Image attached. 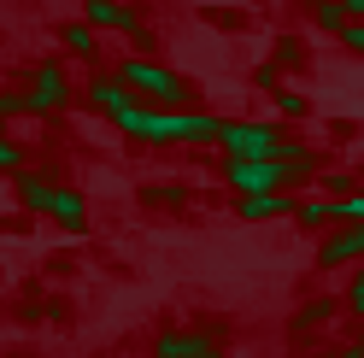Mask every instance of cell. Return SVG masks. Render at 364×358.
Instances as JSON below:
<instances>
[{"mask_svg":"<svg viewBox=\"0 0 364 358\" xmlns=\"http://www.w3.org/2000/svg\"><path fill=\"white\" fill-rule=\"evenodd\" d=\"M118 129H124V136H135V141H147V147H206V141H218V136H223V118H212V112L135 106Z\"/></svg>","mask_w":364,"mask_h":358,"instance_id":"cell-1","label":"cell"},{"mask_svg":"<svg viewBox=\"0 0 364 358\" xmlns=\"http://www.w3.org/2000/svg\"><path fill=\"white\" fill-rule=\"evenodd\" d=\"M118 82H124L141 106H165V112H182V106H188V77L171 71V65H159V59H147V53L124 59V65H118Z\"/></svg>","mask_w":364,"mask_h":358,"instance_id":"cell-2","label":"cell"},{"mask_svg":"<svg viewBox=\"0 0 364 358\" xmlns=\"http://www.w3.org/2000/svg\"><path fill=\"white\" fill-rule=\"evenodd\" d=\"M223 153L230 159H282V147H288V136L277 124H253V118H235V124H223Z\"/></svg>","mask_w":364,"mask_h":358,"instance_id":"cell-3","label":"cell"},{"mask_svg":"<svg viewBox=\"0 0 364 358\" xmlns=\"http://www.w3.org/2000/svg\"><path fill=\"white\" fill-rule=\"evenodd\" d=\"M223 183L241 194H282L288 170H282V159H223Z\"/></svg>","mask_w":364,"mask_h":358,"instance_id":"cell-4","label":"cell"},{"mask_svg":"<svg viewBox=\"0 0 364 358\" xmlns=\"http://www.w3.org/2000/svg\"><path fill=\"white\" fill-rule=\"evenodd\" d=\"M88 100H95V112H100V118H112V124H124L129 112L141 106V100H135L129 88L118 82V71H100V77H88Z\"/></svg>","mask_w":364,"mask_h":358,"instance_id":"cell-5","label":"cell"},{"mask_svg":"<svg viewBox=\"0 0 364 358\" xmlns=\"http://www.w3.org/2000/svg\"><path fill=\"white\" fill-rule=\"evenodd\" d=\"M30 112H59L65 100H71V82H65V65H36V77H30Z\"/></svg>","mask_w":364,"mask_h":358,"instance_id":"cell-6","label":"cell"},{"mask_svg":"<svg viewBox=\"0 0 364 358\" xmlns=\"http://www.w3.org/2000/svg\"><path fill=\"white\" fill-rule=\"evenodd\" d=\"M153 358H218V341L206 329H165L159 335Z\"/></svg>","mask_w":364,"mask_h":358,"instance_id":"cell-7","label":"cell"},{"mask_svg":"<svg viewBox=\"0 0 364 358\" xmlns=\"http://www.w3.org/2000/svg\"><path fill=\"white\" fill-rule=\"evenodd\" d=\"M358 259H364V223H347V229L329 235L323 253H317V264H323V271H341V264H358Z\"/></svg>","mask_w":364,"mask_h":358,"instance_id":"cell-8","label":"cell"},{"mask_svg":"<svg viewBox=\"0 0 364 358\" xmlns=\"http://www.w3.org/2000/svg\"><path fill=\"white\" fill-rule=\"evenodd\" d=\"M235 217H241V223H270V217H294V200H282V194H241V200H235Z\"/></svg>","mask_w":364,"mask_h":358,"instance_id":"cell-9","label":"cell"},{"mask_svg":"<svg viewBox=\"0 0 364 358\" xmlns=\"http://www.w3.org/2000/svg\"><path fill=\"white\" fill-rule=\"evenodd\" d=\"M88 24H95V30H124V36H141L147 30L129 6H118V0H88Z\"/></svg>","mask_w":364,"mask_h":358,"instance_id":"cell-10","label":"cell"},{"mask_svg":"<svg viewBox=\"0 0 364 358\" xmlns=\"http://www.w3.org/2000/svg\"><path fill=\"white\" fill-rule=\"evenodd\" d=\"M12 194H18V206H24V212H48L59 188L48 183V170H18V183H12Z\"/></svg>","mask_w":364,"mask_h":358,"instance_id":"cell-11","label":"cell"},{"mask_svg":"<svg viewBox=\"0 0 364 358\" xmlns=\"http://www.w3.org/2000/svg\"><path fill=\"white\" fill-rule=\"evenodd\" d=\"M48 217L59 223V229L82 235V229H88V200H82L77 188H59V194H53V206H48Z\"/></svg>","mask_w":364,"mask_h":358,"instance_id":"cell-12","label":"cell"},{"mask_svg":"<svg viewBox=\"0 0 364 358\" xmlns=\"http://www.w3.org/2000/svg\"><path fill=\"white\" fill-rule=\"evenodd\" d=\"M59 48H65V53H77V59H95V53H100L95 24H88V18H82V24H77V18H71V24H59Z\"/></svg>","mask_w":364,"mask_h":358,"instance_id":"cell-13","label":"cell"},{"mask_svg":"<svg viewBox=\"0 0 364 358\" xmlns=\"http://www.w3.org/2000/svg\"><path fill=\"white\" fill-rule=\"evenodd\" d=\"M306 12H311V24L329 30V36H347V24H353V12L341 6V0H306Z\"/></svg>","mask_w":364,"mask_h":358,"instance_id":"cell-14","label":"cell"},{"mask_svg":"<svg viewBox=\"0 0 364 358\" xmlns=\"http://www.w3.org/2000/svg\"><path fill=\"white\" fill-rule=\"evenodd\" d=\"M329 217H335L329 200H300V206H294V223H300V229H323Z\"/></svg>","mask_w":364,"mask_h":358,"instance_id":"cell-15","label":"cell"},{"mask_svg":"<svg viewBox=\"0 0 364 358\" xmlns=\"http://www.w3.org/2000/svg\"><path fill=\"white\" fill-rule=\"evenodd\" d=\"M329 300H311V305H300V311H294V329H317V323H329Z\"/></svg>","mask_w":364,"mask_h":358,"instance_id":"cell-16","label":"cell"},{"mask_svg":"<svg viewBox=\"0 0 364 358\" xmlns=\"http://www.w3.org/2000/svg\"><path fill=\"white\" fill-rule=\"evenodd\" d=\"M277 106H282V118H306V112H311V100L300 94V88H282V94H277Z\"/></svg>","mask_w":364,"mask_h":358,"instance_id":"cell-17","label":"cell"},{"mask_svg":"<svg viewBox=\"0 0 364 358\" xmlns=\"http://www.w3.org/2000/svg\"><path fill=\"white\" fill-rule=\"evenodd\" d=\"M200 18H206V24H218V30H241V24H247V18H241V12H230V6H206Z\"/></svg>","mask_w":364,"mask_h":358,"instance_id":"cell-18","label":"cell"},{"mask_svg":"<svg viewBox=\"0 0 364 358\" xmlns=\"http://www.w3.org/2000/svg\"><path fill=\"white\" fill-rule=\"evenodd\" d=\"M18 112H30V94H18V88H0V118H18Z\"/></svg>","mask_w":364,"mask_h":358,"instance_id":"cell-19","label":"cell"},{"mask_svg":"<svg viewBox=\"0 0 364 358\" xmlns=\"http://www.w3.org/2000/svg\"><path fill=\"white\" fill-rule=\"evenodd\" d=\"M347 311H353V318H364V271L347 282Z\"/></svg>","mask_w":364,"mask_h":358,"instance_id":"cell-20","label":"cell"},{"mask_svg":"<svg viewBox=\"0 0 364 358\" xmlns=\"http://www.w3.org/2000/svg\"><path fill=\"white\" fill-rule=\"evenodd\" d=\"M0 170H12V176H18V170H24V153H18L12 141H6V147H0Z\"/></svg>","mask_w":364,"mask_h":358,"instance_id":"cell-21","label":"cell"},{"mask_svg":"<svg viewBox=\"0 0 364 358\" xmlns=\"http://www.w3.org/2000/svg\"><path fill=\"white\" fill-rule=\"evenodd\" d=\"M147 200H153V206H182V188H153Z\"/></svg>","mask_w":364,"mask_h":358,"instance_id":"cell-22","label":"cell"},{"mask_svg":"<svg viewBox=\"0 0 364 358\" xmlns=\"http://www.w3.org/2000/svg\"><path fill=\"white\" fill-rule=\"evenodd\" d=\"M317 183H323V188H329V194H347V188H353V183H358V176H317Z\"/></svg>","mask_w":364,"mask_h":358,"instance_id":"cell-23","label":"cell"},{"mask_svg":"<svg viewBox=\"0 0 364 358\" xmlns=\"http://www.w3.org/2000/svg\"><path fill=\"white\" fill-rule=\"evenodd\" d=\"M341 41H347L353 53H364V24H347V36H341Z\"/></svg>","mask_w":364,"mask_h":358,"instance_id":"cell-24","label":"cell"},{"mask_svg":"<svg viewBox=\"0 0 364 358\" xmlns=\"http://www.w3.org/2000/svg\"><path fill=\"white\" fill-rule=\"evenodd\" d=\"M341 6H347V12H353V24H358V18H364V0H341Z\"/></svg>","mask_w":364,"mask_h":358,"instance_id":"cell-25","label":"cell"},{"mask_svg":"<svg viewBox=\"0 0 364 358\" xmlns=\"http://www.w3.org/2000/svg\"><path fill=\"white\" fill-rule=\"evenodd\" d=\"M341 358H364V341H353V347H347V352H341Z\"/></svg>","mask_w":364,"mask_h":358,"instance_id":"cell-26","label":"cell"},{"mask_svg":"<svg viewBox=\"0 0 364 358\" xmlns=\"http://www.w3.org/2000/svg\"><path fill=\"white\" fill-rule=\"evenodd\" d=\"M0 147H6V136H0Z\"/></svg>","mask_w":364,"mask_h":358,"instance_id":"cell-27","label":"cell"}]
</instances>
